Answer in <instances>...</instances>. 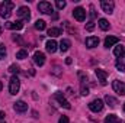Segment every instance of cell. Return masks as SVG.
I'll return each mask as SVG.
<instances>
[{"label": "cell", "instance_id": "3957f363", "mask_svg": "<svg viewBox=\"0 0 125 123\" xmlns=\"http://www.w3.org/2000/svg\"><path fill=\"white\" fill-rule=\"evenodd\" d=\"M38 10L41 13H44V15L54 13V7H52V4L50 1H41V3H38Z\"/></svg>", "mask_w": 125, "mask_h": 123}, {"label": "cell", "instance_id": "1f68e13d", "mask_svg": "<svg viewBox=\"0 0 125 123\" xmlns=\"http://www.w3.org/2000/svg\"><path fill=\"white\" fill-rule=\"evenodd\" d=\"M58 123H68V117H67V116H61L60 120H58Z\"/></svg>", "mask_w": 125, "mask_h": 123}, {"label": "cell", "instance_id": "ac0fdd59", "mask_svg": "<svg viewBox=\"0 0 125 123\" xmlns=\"http://www.w3.org/2000/svg\"><path fill=\"white\" fill-rule=\"evenodd\" d=\"M114 54H115V57H118V58H122L125 55V48L122 45H116L115 46V49H114Z\"/></svg>", "mask_w": 125, "mask_h": 123}, {"label": "cell", "instance_id": "e575fe53", "mask_svg": "<svg viewBox=\"0 0 125 123\" xmlns=\"http://www.w3.org/2000/svg\"><path fill=\"white\" fill-rule=\"evenodd\" d=\"M1 88H3V84H1V81H0V91H1Z\"/></svg>", "mask_w": 125, "mask_h": 123}, {"label": "cell", "instance_id": "9c48e42d", "mask_svg": "<svg viewBox=\"0 0 125 123\" xmlns=\"http://www.w3.org/2000/svg\"><path fill=\"white\" fill-rule=\"evenodd\" d=\"M54 97H55V100H57V101L60 103V106H61V107H64V109H70V107H71V104H70V103L67 101V98H65V97L62 96V93L57 91Z\"/></svg>", "mask_w": 125, "mask_h": 123}, {"label": "cell", "instance_id": "8d00e7d4", "mask_svg": "<svg viewBox=\"0 0 125 123\" xmlns=\"http://www.w3.org/2000/svg\"><path fill=\"white\" fill-rule=\"evenodd\" d=\"M124 112H125V103H124Z\"/></svg>", "mask_w": 125, "mask_h": 123}, {"label": "cell", "instance_id": "d590c367", "mask_svg": "<svg viewBox=\"0 0 125 123\" xmlns=\"http://www.w3.org/2000/svg\"><path fill=\"white\" fill-rule=\"evenodd\" d=\"M0 35H1V26H0Z\"/></svg>", "mask_w": 125, "mask_h": 123}, {"label": "cell", "instance_id": "44dd1931", "mask_svg": "<svg viewBox=\"0 0 125 123\" xmlns=\"http://www.w3.org/2000/svg\"><path fill=\"white\" fill-rule=\"evenodd\" d=\"M48 35H50L51 38L60 36V35H61V29H60V28H51V29H48Z\"/></svg>", "mask_w": 125, "mask_h": 123}, {"label": "cell", "instance_id": "7402d4cb", "mask_svg": "<svg viewBox=\"0 0 125 123\" xmlns=\"http://www.w3.org/2000/svg\"><path fill=\"white\" fill-rule=\"evenodd\" d=\"M99 28L102 31H108L109 29V22L106 19H99Z\"/></svg>", "mask_w": 125, "mask_h": 123}, {"label": "cell", "instance_id": "9a60e30c", "mask_svg": "<svg viewBox=\"0 0 125 123\" xmlns=\"http://www.w3.org/2000/svg\"><path fill=\"white\" fill-rule=\"evenodd\" d=\"M45 48H47V51H48V52L54 54V52L57 51V42H55L54 39H50V41L45 44Z\"/></svg>", "mask_w": 125, "mask_h": 123}, {"label": "cell", "instance_id": "ba28073f", "mask_svg": "<svg viewBox=\"0 0 125 123\" xmlns=\"http://www.w3.org/2000/svg\"><path fill=\"white\" fill-rule=\"evenodd\" d=\"M94 74H96V77H97V80L100 81L102 86H106V84H108V81H106V78H108V72H106L105 70L97 68V70L94 71Z\"/></svg>", "mask_w": 125, "mask_h": 123}, {"label": "cell", "instance_id": "d4e9b609", "mask_svg": "<svg viewBox=\"0 0 125 123\" xmlns=\"http://www.w3.org/2000/svg\"><path fill=\"white\" fill-rule=\"evenodd\" d=\"M115 65H116V70H118V71H121V72H124V71H125V65H124V62L121 61V58H118V60H116Z\"/></svg>", "mask_w": 125, "mask_h": 123}, {"label": "cell", "instance_id": "cb8c5ba5", "mask_svg": "<svg viewBox=\"0 0 125 123\" xmlns=\"http://www.w3.org/2000/svg\"><path fill=\"white\" fill-rule=\"evenodd\" d=\"M16 58L18 60H25V58H28V52L25 49H21V51L16 52Z\"/></svg>", "mask_w": 125, "mask_h": 123}, {"label": "cell", "instance_id": "5b68a950", "mask_svg": "<svg viewBox=\"0 0 125 123\" xmlns=\"http://www.w3.org/2000/svg\"><path fill=\"white\" fill-rule=\"evenodd\" d=\"M89 109L94 112V113H99V112H102V109H103V101L100 100V98H94L92 100L90 103H89Z\"/></svg>", "mask_w": 125, "mask_h": 123}, {"label": "cell", "instance_id": "4dcf8cb0", "mask_svg": "<svg viewBox=\"0 0 125 123\" xmlns=\"http://www.w3.org/2000/svg\"><path fill=\"white\" fill-rule=\"evenodd\" d=\"M94 29V22L93 20H90V22H89V23H87V25H86V31H93Z\"/></svg>", "mask_w": 125, "mask_h": 123}, {"label": "cell", "instance_id": "8fae6325", "mask_svg": "<svg viewBox=\"0 0 125 123\" xmlns=\"http://www.w3.org/2000/svg\"><path fill=\"white\" fill-rule=\"evenodd\" d=\"M13 109H15V112H18V113H25V112H28V104H26L23 100H19V101H16V103L13 104Z\"/></svg>", "mask_w": 125, "mask_h": 123}, {"label": "cell", "instance_id": "f1b7e54d", "mask_svg": "<svg viewBox=\"0 0 125 123\" xmlns=\"http://www.w3.org/2000/svg\"><path fill=\"white\" fill-rule=\"evenodd\" d=\"M4 57H6V48L3 44H0V60H4Z\"/></svg>", "mask_w": 125, "mask_h": 123}, {"label": "cell", "instance_id": "4fadbf2b", "mask_svg": "<svg viewBox=\"0 0 125 123\" xmlns=\"http://www.w3.org/2000/svg\"><path fill=\"white\" fill-rule=\"evenodd\" d=\"M4 26H6L7 29L19 31V29H22V28H23V22H22V20H18V22H6V23H4Z\"/></svg>", "mask_w": 125, "mask_h": 123}, {"label": "cell", "instance_id": "836d02e7", "mask_svg": "<svg viewBox=\"0 0 125 123\" xmlns=\"http://www.w3.org/2000/svg\"><path fill=\"white\" fill-rule=\"evenodd\" d=\"M4 116H6V114H4V112H0V120H1V119H4Z\"/></svg>", "mask_w": 125, "mask_h": 123}, {"label": "cell", "instance_id": "f546056e", "mask_svg": "<svg viewBox=\"0 0 125 123\" xmlns=\"http://www.w3.org/2000/svg\"><path fill=\"white\" fill-rule=\"evenodd\" d=\"M55 4H57V7L61 10V9H64V7H65V4H67V3H65L64 0H57V3H55Z\"/></svg>", "mask_w": 125, "mask_h": 123}, {"label": "cell", "instance_id": "d6a6232c", "mask_svg": "<svg viewBox=\"0 0 125 123\" xmlns=\"http://www.w3.org/2000/svg\"><path fill=\"white\" fill-rule=\"evenodd\" d=\"M90 16H92V18H94V16H96V13H94V9H93V6L90 7Z\"/></svg>", "mask_w": 125, "mask_h": 123}, {"label": "cell", "instance_id": "7a4b0ae2", "mask_svg": "<svg viewBox=\"0 0 125 123\" xmlns=\"http://www.w3.org/2000/svg\"><path fill=\"white\" fill-rule=\"evenodd\" d=\"M19 88H21V81H19V78L16 75H13L10 78V81H9V93L15 96V94H18Z\"/></svg>", "mask_w": 125, "mask_h": 123}, {"label": "cell", "instance_id": "83f0119b", "mask_svg": "<svg viewBox=\"0 0 125 123\" xmlns=\"http://www.w3.org/2000/svg\"><path fill=\"white\" fill-rule=\"evenodd\" d=\"M9 71H10L12 74H18L21 70H19V67H18V65H15V64H13V65H10V67H9Z\"/></svg>", "mask_w": 125, "mask_h": 123}, {"label": "cell", "instance_id": "d6986e66", "mask_svg": "<svg viewBox=\"0 0 125 123\" xmlns=\"http://www.w3.org/2000/svg\"><path fill=\"white\" fill-rule=\"evenodd\" d=\"M118 44V38L116 36H108L106 39H105V46L106 48H109V46H112V45H116Z\"/></svg>", "mask_w": 125, "mask_h": 123}, {"label": "cell", "instance_id": "e0dca14e", "mask_svg": "<svg viewBox=\"0 0 125 123\" xmlns=\"http://www.w3.org/2000/svg\"><path fill=\"white\" fill-rule=\"evenodd\" d=\"M105 123H125V122L119 120L116 114H108V116L105 117Z\"/></svg>", "mask_w": 125, "mask_h": 123}, {"label": "cell", "instance_id": "2e32d148", "mask_svg": "<svg viewBox=\"0 0 125 123\" xmlns=\"http://www.w3.org/2000/svg\"><path fill=\"white\" fill-rule=\"evenodd\" d=\"M70 46H71V42L68 41V39H61V42H60V51L61 52H65V51H68L70 49Z\"/></svg>", "mask_w": 125, "mask_h": 123}, {"label": "cell", "instance_id": "277c9868", "mask_svg": "<svg viewBox=\"0 0 125 123\" xmlns=\"http://www.w3.org/2000/svg\"><path fill=\"white\" fill-rule=\"evenodd\" d=\"M100 7H102V10H103L105 13L111 15V13H114L115 3H114V1H111V0H102V1H100Z\"/></svg>", "mask_w": 125, "mask_h": 123}, {"label": "cell", "instance_id": "8992f818", "mask_svg": "<svg viewBox=\"0 0 125 123\" xmlns=\"http://www.w3.org/2000/svg\"><path fill=\"white\" fill-rule=\"evenodd\" d=\"M73 16H74L76 20L83 22V20L86 19V10H84L83 7H76V9L73 10Z\"/></svg>", "mask_w": 125, "mask_h": 123}, {"label": "cell", "instance_id": "30bf717a", "mask_svg": "<svg viewBox=\"0 0 125 123\" xmlns=\"http://www.w3.org/2000/svg\"><path fill=\"white\" fill-rule=\"evenodd\" d=\"M18 16L22 18L23 20H29V19H31V10H29L26 6H22V7H19V10H18Z\"/></svg>", "mask_w": 125, "mask_h": 123}, {"label": "cell", "instance_id": "5bb4252c", "mask_svg": "<svg viewBox=\"0 0 125 123\" xmlns=\"http://www.w3.org/2000/svg\"><path fill=\"white\" fill-rule=\"evenodd\" d=\"M99 45V38L97 36H89V38H86V46L87 48H96Z\"/></svg>", "mask_w": 125, "mask_h": 123}, {"label": "cell", "instance_id": "6da1fadb", "mask_svg": "<svg viewBox=\"0 0 125 123\" xmlns=\"http://www.w3.org/2000/svg\"><path fill=\"white\" fill-rule=\"evenodd\" d=\"M13 7H15L13 1H3V3L0 4V15H1V18H3V19H7V18L12 15Z\"/></svg>", "mask_w": 125, "mask_h": 123}, {"label": "cell", "instance_id": "484cf974", "mask_svg": "<svg viewBox=\"0 0 125 123\" xmlns=\"http://www.w3.org/2000/svg\"><path fill=\"white\" fill-rule=\"evenodd\" d=\"M79 78H80V81H82V84H84L86 81H87V75L83 72V71H79Z\"/></svg>", "mask_w": 125, "mask_h": 123}, {"label": "cell", "instance_id": "7c38bea8", "mask_svg": "<svg viewBox=\"0 0 125 123\" xmlns=\"http://www.w3.org/2000/svg\"><path fill=\"white\" fill-rule=\"evenodd\" d=\"M33 62H35L36 65L42 67V65L45 64V55H44V52H41V51H36V52L33 54Z\"/></svg>", "mask_w": 125, "mask_h": 123}, {"label": "cell", "instance_id": "ffe728a7", "mask_svg": "<svg viewBox=\"0 0 125 123\" xmlns=\"http://www.w3.org/2000/svg\"><path fill=\"white\" fill-rule=\"evenodd\" d=\"M105 101L108 103V106H111V107H115L116 104H118V100L115 98V97H112V96H105Z\"/></svg>", "mask_w": 125, "mask_h": 123}, {"label": "cell", "instance_id": "603a6c76", "mask_svg": "<svg viewBox=\"0 0 125 123\" xmlns=\"http://www.w3.org/2000/svg\"><path fill=\"white\" fill-rule=\"evenodd\" d=\"M35 29H36V31H44V29H45V22H44L42 19L36 20V22H35Z\"/></svg>", "mask_w": 125, "mask_h": 123}, {"label": "cell", "instance_id": "4316f807", "mask_svg": "<svg viewBox=\"0 0 125 123\" xmlns=\"http://www.w3.org/2000/svg\"><path fill=\"white\" fill-rule=\"evenodd\" d=\"M80 94H82V96H87V94H89V88H87L84 84H80Z\"/></svg>", "mask_w": 125, "mask_h": 123}, {"label": "cell", "instance_id": "52a82bcc", "mask_svg": "<svg viewBox=\"0 0 125 123\" xmlns=\"http://www.w3.org/2000/svg\"><path fill=\"white\" fill-rule=\"evenodd\" d=\"M112 87H114L115 93H118L119 96H125V83L119 81V80H115L112 83Z\"/></svg>", "mask_w": 125, "mask_h": 123}]
</instances>
